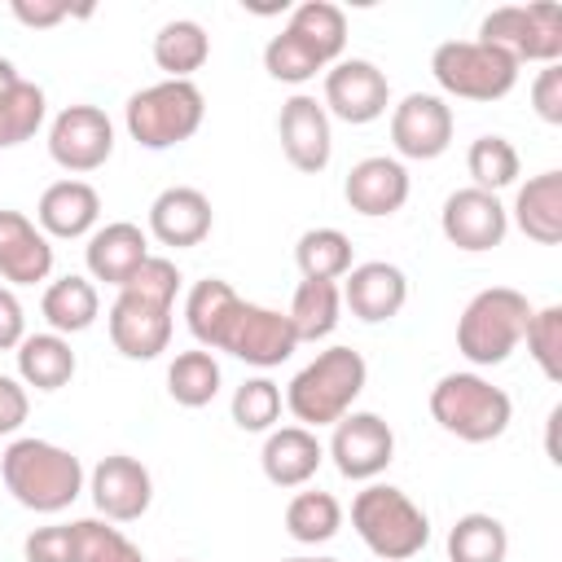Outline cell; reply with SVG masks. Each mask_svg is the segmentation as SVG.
Here are the masks:
<instances>
[{
    "mask_svg": "<svg viewBox=\"0 0 562 562\" xmlns=\"http://www.w3.org/2000/svg\"><path fill=\"white\" fill-rule=\"evenodd\" d=\"M184 325L198 338V347L228 351L255 369H277L299 347L285 312L237 299V290L220 277H206L184 294Z\"/></svg>",
    "mask_w": 562,
    "mask_h": 562,
    "instance_id": "6da1fadb",
    "label": "cell"
},
{
    "mask_svg": "<svg viewBox=\"0 0 562 562\" xmlns=\"http://www.w3.org/2000/svg\"><path fill=\"white\" fill-rule=\"evenodd\" d=\"M180 294V268L167 255H149L110 303V342L127 360H154L171 342V307Z\"/></svg>",
    "mask_w": 562,
    "mask_h": 562,
    "instance_id": "7a4b0ae2",
    "label": "cell"
},
{
    "mask_svg": "<svg viewBox=\"0 0 562 562\" xmlns=\"http://www.w3.org/2000/svg\"><path fill=\"white\" fill-rule=\"evenodd\" d=\"M0 479H4L9 496L35 514H61L83 492L79 457L48 439H13L0 452Z\"/></svg>",
    "mask_w": 562,
    "mask_h": 562,
    "instance_id": "3957f363",
    "label": "cell"
},
{
    "mask_svg": "<svg viewBox=\"0 0 562 562\" xmlns=\"http://www.w3.org/2000/svg\"><path fill=\"white\" fill-rule=\"evenodd\" d=\"M364 356L351 347H325L316 351V360H307L290 386H285V408L294 413L299 426L316 430V426H334L351 413V404L364 391Z\"/></svg>",
    "mask_w": 562,
    "mask_h": 562,
    "instance_id": "277c9868",
    "label": "cell"
},
{
    "mask_svg": "<svg viewBox=\"0 0 562 562\" xmlns=\"http://www.w3.org/2000/svg\"><path fill=\"white\" fill-rule=\"evenodd\" d=\"M351 527L364 540V549L382 562H408L430 540L426 509L404 487H391V483H369L364 492H356Z\"/></svg>",
    "mask_w": 562,
    "mask_h": 562,
    "instance_id": "5b68a950",
    "label": "cell"
},
{
    "mask_svg": "<svg viewBox=\"0 0 562 562\" xmlns=\"http://www.w3.org/2000/svg\"><path fill=\"white\" fill-rule=\"evenodd\" d=\"M527 316H531L527 294H518L509 285H487L457 316V351L479 369L505 364L509 351L522 342Z\"/></svg>",
    "mask_w": 562,
    "mask_h": 562,
    "instance_id": "8992f818",
    "label": "cell"
},
{
    "mask_svg": "<svg viewBox=\"0 0 562 562\" xmlns=\"http://www.w3.org/2000/svg\"><path fill=\"white\" fill-rule=\"evenodd\" d=\"M206 119V97L193 79H162V83H149L140 92L127 97V110H123V123H127V136L140 145V149H171V145H184Z\"/></svg>",
    "mask_w": 562,
    "mask_h": 562,
    "instance_id": "52a82bcc",
    "label": "cell"
},
{
    "mask_svg": "<svg viewBox=\"0 0 562 562\" xmlns=\"http://www.w3.org/2000/svg\"><path fill=\"white\" fill-rule=\"evenodd\" d=\"M430 417L465 443H492L509 430L514 404L501 386L479 373H443L430 386Z\"/></svg>",
    "mask_w": 562,
    "mask_h": 562,
    "instance_id": "ba28073f",
    "label": "cell"
},
{
    "mask_svg": "<svg viewBox=\"0 0 562 562\" xmlns=\"http://www.w3.org/2000/svg\"><path fill=\"white\" fill-rule=\"evenodd\" d=\"M430 75L448 97L501 101L518 83V61L483 40H448L430 53Z\"/></svg>",
    "mask_w": 562,
    "mask_h": 562,
    "instance_id": "9c48e42d",
    "label": "cell"
},
{
    "mask_svg": "<svg viewBox=\"0 0 562 562\" xmlns=\"http://www.w3.org/2000/svg\"><path fill=\"white\" fill-rule=\"evenodd\" d=\"M479 40L509 53L518 66L522 61H544L553 66L562 57V9L540 0V4H501L483 18Z\"/></svg>",
    "mask_w": 562,
    "mask_h": 562,
    "instance_id": "30bf717a",
    "label": "cell"
},
{
    "mask_svg": "<svg viewBox=\"0 0 562 562\" xmlns=\"http://www.w3.org/2000/svg\"><path fill=\"white\" fill-rule=\"evenodd\" d=\"M114 154V123L105 110L97 105H66L53 123H48V158L61 171H97L105 167Z\"/></svg>",
    "mask_w": 562,
    "mask_h": 562,
    "instance_id": "8fae6325",
    "label": "cell"
},
{
    "mask_svg": "<svg viewBox=\"0 0 562 562\" xmlns=\"http://www.w3.org/2000/svg\"><path fill=\"white\" fill-rule=\"evenodd\" d=\"M321 105H325V114H334V119L360 127V123H373V119L386 114V105H391V83H386V75H382L373 61H364V57H342V61H334V66L325 70V101H321Z\"/></svg>",
    "mask_w": 562,
    "mask_h": 562,
    "instance_id": "7c38bea8",
    "label": "cell"
},
{
    "mask_svg": "<svg viewBox=\"0 0 562 562\" xmlns=\"http://www.w3.org/2000/svg\"><path fill=\"white\" fill-rule=\"evenodd\" d=\"M439 228L443 237L465 250V255H483V250H496L509 233V211L501 206L496 193L487 189H452L443 198V211H439Z\"/></svg>",
    "mask_w": 562,
    "mask_h": 562,
    "instance_id": "4fadbf2b",
    "label": "cell"
},
{
    "mask_svg": "<svg viewBox=\"0 0 562 562\" xmlns=\"http://www.w3.org/2000/svg\"><path fill=\"white\" fill-rule=\"evenodd\" d=\"M329 457L342 479L369 483L395 461V430L378 413H347L342 422H334Z\"/></svg>",
    "mask_w": 562,
    "mask_h": 562,
    "instance_id": "5bb4252c",
    "label": "cell"
},
{
    "mask_svg": "<svg viewBox=\"0 0 562 562\" xmlns=\"http://www.w3.org/2000/svg\"><path fill=\"white\" fill-rule=\"evenodd\" d=\"M391 145L400 158L430 162L452 145V105L435 92H408L391 110Z\"/></svg>",
    "mask_w": 562,
    "mask_h": 562,
    "instance_id": "9a60e30c",
    "label": "cell"
},
{
    "mask_svg": "<svg viewBox=\"0 0 562 562\" xmlns=\"http://www.w3.org/2000/svg\"><path fill=\"white\" fill-rule=\"evenodd\" d=\"M277 136H281V154L294 171H325L329 167V154H334V132H329V114L316 97L307 92H294L281 114H277Z\"/></svg>",
    "mask_w": 562,
    "mask_h": 562,
    "instance_id": "2e32d148",
    "label": "cell"
},
{
    "mask_svg": "<svg viewBox=\"0 0 562 562\" xmlns=\"http://www.w3.org/2000/svg\"><path fill=\"white\" fill-rule=\"evenodd\" d=\"M88 492H92V505L105 522H136L154 501V479L136 457L110 452L97 461Z\"/></svg>",
    "mask_w": 562,
    "mask_h": 562,
    "instance_id": "e0dca14e",
    "label": "cell"
},
{
    "mask_svg": "<svg viewBox=\"0 0 562 562\" xmlns=\"http://www.w3.org/2000/svg\"><path fill=\"white\" fill-rule=\"evenodd\" d=\"M211 224H215L211 198L202 189H193V184H171L149 202V233L162 246H176V250L202 246Z\"/></svg>",
    "mask_w": 562,
    "mask_h": 562,
    "instance_id": "ac0fdd59",
    "label": "cell"
},
{
    "mask_svg": "<svg viewBox=\"0 0 562 562\" xmlns=\"http://www.w3.org/2000/svg\"><path fill=\"white\" fill-rule=\"evenodd\" d=\"M342 198L356 215H369V220L395 215L408 202V171L400 158H386V154L360 158L342 180Z\"/></svg>",
    "mask_w": 562,
    "mask_h": 562,
    "instance_id": "d6986e66",
    "label": "cell"
},
{
    "mask_svg": "<svg viewBox=\"0 0 562 562\" xmlns=\"http://www.w3.org/2000/svg\"><path fill=\"white\" fill-rule=\"evenodd\" d=\"M342 303L351 307L356 321L382 325V321L400 316V307L408 303V277L395 263H382V259L351 263V272L342 281Z\"/></svg>",
    "mask_w": 562,
    "mask_h": 562,
    "instance_id": "ffe728a7",
    "label": "cell"
},
{
    "mask_svg": "<svg viewBox=\"0 0 562 562\" xmlns=\"http://www.w3.org/2000/svg\"><path fill=\"white\" fill-rule=\"evenodd\" d=\"M53 272V241L22 211H0V277L9 285H35Z\"/></svg>",
    "mask_w": 562,
    "mask_h": 562,
    "instance_id": "44dd1931",
    "label": "cell"
},
{
    "mask_svg": "<svg viewBox=\"0 0 562 562\" xmlns=\"http://www.w3.org/2000/svg\"><path fill=\"white\" fill-rule=\"evenodd\" d=\"M83 259H88V272L92 281H105V285H127L132 272L149 259V237L140 233V224H127V220H114L105 228H97L83 246Z\"/></svg>",
    "mask_w": 562,
    "mask_h": 562,
    "instance_id": "7402d4cb",
    "label": "cell"
},
{
    "mask_svg": "<svg viewBox=\"0 0 562 562\" xmlns=\"http://www.w3.org/2000/svg\"><path fill=\"white\" fill-rule=\"evenodd\" d=\"M101 215V198L88 180H57L40 193L35 220L44 237H92Z\"/></svg>",
    "mask_w": 562,
    "mask_h": 562,
    "instance_id": "603a6c76",
    "label": "cell"
},
{
    "mask_svg": "<svg viewBox=\"0 0 562 562\" xmlns=\"http://www.w3.org/2000/svg\"><path fill=\"white\" fill-rule=\"evenodd\" d=\"M259 461H263V479L272 487H303L321 470L325 448H321L316 430H307V426H281V430H268Z\"/></svg>",
    "mask_w": 562,
    "mask_h": 562,
    "instance_id": "cb8c5ba5",
    "label": "cell"
},
{
    "mask_svg": "<svg viewBox=\"0 0 562 562\" xmlns=\"http://www.w3.org/2000/svg\"><path fill=\"white\" fill-rule=\"evenodd\" d=\"M514 224L540 246L562 241V171H540L518 189Z\"/></svg>",
    "mask_w": 562,
    "mask_h": 562,
    "instance_id": "d4e9b609",
    "label": "cell"
},
{
    "mask_svg": "<svg viewBox=\"0 0 562 562\" xmlns=\"http://www.w3.org/2000/svg\"><path fill=\"white\" fill-rule=\"evenodd\" d=\"M18 378L35 391H61L75 378V351L61 334H26L18 342Z\"/></svg>",
    "mask_w": 562,
    "mask_h": 562,
    "instance_id": "484cf974",
    "label": "cell"
},
{
    "mask_svg": "<svg viewBox=\"0 0 562 562\" xmlns=\"http://www.w3.org/2000/svg\"><path fill=\"white\" fill-rule=\"evenodd\" d=\"M40 312H44L48 329L66 338V334H83V329L97 321V312H101V299H97V285H92L88 277H75V272H66V277H57V281L44 290V299H40Z\"/></svg>",
    "mask_w": 562,
    "mask_h": 562,
    "instance_id": "4316f807",
    "label": "cell"
},
{
    "mask_svg": "<svg viewBox=\"0 0 562 562\" xmlns=\"http://www.w3.org/2000/svg\"><path fill=\"white\" fill-rule=\"evenodd\" d=\"M206 57H211V35L202 31V22L176 18V22L158 26L154 61H158V70H167V79H189L193 70L206 66Z\"/></svg>",
    "mask_w": 562,
    "mask_h": 562,
    "instance_id": "83f0119b",
    "label": "cell"
},
{
    "mask_svg": "<svg viewBox=\"0 0 562 562\" xmlns=\"http://www.w3.org/2000/svg\"><path fill=\"white\" fill-rule=\"evenodd\" d=\"M338 312H342L338 281H299L285 316H290L299 342H321L338 329Z\"/></svg>",
    "mask_w": 562,
    "mask_h": 562,
    "instance_id": "f1b7e54d",
    "label": "cell"
},
{
    "mask_svg": "<svg viewBox=\"0 0 562 562\" xmlns=\"http://www.w3.org/2000/svg\"><path fill=\"white\" fill-rule=\"evenodd\" d=\"M285 31H294L299 40H307L321 53L325 66H334L342 57V48H347V13L338 4H329V0H303L290 13Z\"/></svg>",
    "mask_w": 562,
    "mask_h": 562,
    "instance_id": "f546056e",
    "label": "cell"
},
{
    "mask_svg": "<svg viewBox=\"0 0 562 562\" xmlns=\"http://www.w3.org/2000/svg\"><path fill=\"white\" fill-rule=\"evenodd\" d=\"M167 395L180 408H206L220 395V360L206 347L180 351L167 369Z\"/></svg>",
    "mask_w": 562,
    "mask_h": 562,
    "instance_id": "4dcf8cb0",
    "label": "cell"
},
{
    "mask_svg": "<svg viewBox=\"0 0 562 562\" xmlns=\"http://www.w3.org/2000/svg\"><path fill=\"white\" fill-rule=\"evenodd\" d=\"M509 531L492 514H461L448 531V562H505Z\"/></svg>",
    "mask_w": 562,
    "mask_h": 562,
    "instance_id": "1f68e13d",
    "label": "cell"
},
{
    "mask_svg": "<svg viewBox=\"0 0 562 562\" xmlns=\"http://www.w3.org/2000/svg\"><path fill=\"white\" fill-rule=\"evenodd\" d=\"M303 281H338L351 272V237L338 228H307L294 246Z\"/></svg>",
    "mask_w": 562,
    "mask_h": 562,
    "instance_id": "d6a6232c",
    "label": "cell"
},
{
    "mask_svg": "<svg viewBox=\"0 0 562 562\" xmlns=\"http://www.w3.org/2000/svg\"><path fill=\"white\" fill-rule=\"evenodd\" d=\"M44 114H48V97L40 83L18 79L13 88H4L0 92V149L31 140L44 127Z\"/></svg>",
    "mask_w": 562,
    "mask_h": 562,
    "instance_id": "836d02e7",
    "label": "cell"
},
{
    "mask_svg": "<svg viewBox=\"0 0 562 562\" xmlns=\"http://www.w3.org/2000/svg\"><path fill=\"white\" fill-rule=\"evenodd\" d=\"M342 527V505L329 492H294L285 505V531L299 544H325Z\"/></svg>",
    "mask_w": 562,
    "mask_h": 562,
    "instance_id": "e575fe53",
    "label": "cell"
},
{
    "mask_svg": "<svg viewBox=\"0 0 562 562\" xmlns=\"http://www.w3.org/2000/svg\"><path fill=\"white\" fill-rule=\"evenodd\" d=\"M465 167H470V176H474V189L496 193V189H509V184L518 180L522 158H518L514 140H505V136L492 132V136L470 140V149H465Z\"/></svg>",
    "mask_w": 562,
    "mask_h": 562,
    "instance_id": "d590c367",
    "label": "cell"
},
{
    "mask_svg": "<svg viewBox=\"0 0 562 562\" xmlns=\"http://www.w3.org/2000/svg\"><path fill=\"white\" fill-rule=\"evenodd\" d=\"M263 70H268L272 79H281V83H307V79H316V75L329 70V66L321 61V53H316L307 40H299L294 31L281 26V35H272V40L263 44Z\"/></svg>",
    "mask_w": 562,
    "mask_h": 562,
    "instance_id": "8d00e7d4",
    "label": "cell"
},
{
    "mask_svg": "<svg viewBox=\"0 0 562 562\" xmlns=\"http://www.w3.org/2000/svg\"><path fill=\"white\" fill-rule=\"evenodd\" d=\"M522 342H527V356L540 364V373L549 382H562V307L558 303L531 307L527 329H522Z\"/></svg>",
    "mask_w": 562,
    "mask_h": 562,
    "instance_id": "74e56055",
    "label": "cell"
},
{
    "mask_svg": "<svg viewBox=\"0 0 562 562\" xmlns=\"http://www.w3.org/2000/svg\"><path fill=\"white\" fill-rule=\"evenodd\" d=\"M75 562H145V553L101 518H75Z\"/></svg>",
    "mask_w": 562,
    "mask_h": 562,
    "instance_id": "f35d334b",
    "label": "cell"
},
{
    "mask_svg": "<svg viewBox=\"0 0 562 562\" xmlns=\"http://www.w3.org/2000/svg\"><path fill=\"white\" fill-rule=\"evenodd\" d=\"M233 422L250 435H263L277 426L281 417V386L272 378H246L237 391H233Z\"/></svg>",
    "mask_w": 562,
    "mask_h": 562,
    "instance_id": "ab89813d",
    "label": "cell"
},
{
    "mask_svg": "<svg viewBox=\"0 0 562 562\" xmlns=\"http://www.w3.org/2000/svg\"><path fill=\"white\" fill-rule=\"evenodd\" d=\"M26 562H75V522L57 527H35L22 544Z\"/></svg>",
    "mask_w": 562,
    "mask_h": 562,
    "instance_id": "60d3db41",
    "label": "cell"
},
{
    "mask_svg": "<svg viewBox=\"0 0 562 562\" xmlns=\"http://www.w3.org/2000/svg\"><path fill=\"white\" fill-rule=\"evenodd\" d=\"M531 110L544 123H553V127L562 123V66L558 61L536 75V83H531Z\"/></svg>",
    "mask_w": 562,
    "mask_h": 562,
    "instance_id": "b9f144b4",
    "label": "cell"
},
{
    "mask_svg": "<svg viewBox=\"0 0 562 562\" xmlns=\"http://www.w3.org/2000/svg\"><path fill=\"white\" fill-rule=\"evenodd\" d=\"M31 413V400H26V386L18 378H4L0 373V435H13Z\"/></svg>",
    "mask_w": 562,
    "mask_h": 562,
    "instance_id": "7bdbcfd3",
    "label": "cell"
},
{
    "mask_svg": "<svg viewBox=\"0 0 562 562\" xmlns=\"http://www.w3.org/2000/svg\"><path fill=\"white\" fill-rule=\"evenodd\" d=\"M26 338V316H22V303L9 285H0V351L18 347Z\"/></svg>",
    "mask_w": 562,
    "mask_h": 562,
    "instance_id": "ee69618b",
    "label": "cell"
},
{
    "mask_svg": "<svg viewBox=\"0 0 562 562\" xmlns=\"http://www.w3.org/2000/svg\"><path fill=\"white\" fill-rule=\"evenodd\" d=\"M13 18L18 22H26V26H35V31H44V26H57V22H66L70 18V4H57V0H13Z\"/></svg>",
    "mask_w": 562,
    "mask_h": 562,
    "instance_id": "f6af8a7d",
    "label": "cell"
},
{
    "mask_svg": "<svg viewBox=\"0 0 562 562\" xmlns=\"http://www.w3.org/2000/svg\"><path fill=\"white\" fill-rule=\"evenodd\" d=\"M18 79H22V75H18V66H13L9 57H0V92H4V88H13Z\"/></svg>",
    "mask_w": 562,
    "mask_h": 562,
    "instance_id": "bcb514c9",
    "label": "cell"
},
{
    "mask_svg": "<svg viewBox=\"0 0 562 562\" xmlns=\"http://www.w3.org/2000/svg\"><path fill=\"white\" fill-rule=\"evenodd\" d=\"M285 562H338V558H285Z\"/></svg>",
    "mask_w": 562,
    "mask_h": 562,
    "instance_id": "7dc6e473",
    "label": "cell"
},
{
    "mask_svg": "<svg viewBox=\"0 0 562 562\" xmlns=\"http://www.w3.org/2000/svg\"><path fill=\"white\" fill-rule=\"evenodd\" d=\"M176 562H189V558H176Z\"/></svg>",
    "mask_w": 562,
    "mask_h": 562,
    "instance_id": "c3c4849f",
    "label": "cell"
}]
</instances>
